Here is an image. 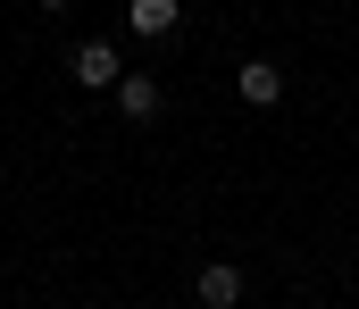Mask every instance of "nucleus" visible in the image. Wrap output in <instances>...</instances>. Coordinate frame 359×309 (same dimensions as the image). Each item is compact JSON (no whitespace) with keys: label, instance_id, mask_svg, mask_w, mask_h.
<instances>
[{"label":"nucleus","instance_id":"obj_1","mask_svg":"<svg viewBox=\"0 0 359 309\" xmlns=\"http://www.w3.org/2000/svg\"><path fill=\"white\" fill-rule=\"evenodd\" d=\"M67 76H76L84 92H117V84H126V67H117V42H76Z\"/></svg>","mask_w":359,"mask_h":309},{"label":"nucleus","instance_id":"obj_2","mask_svg":"<svg viewBox=\"0 0 359 309\" xmlns=\"http://www.w3.org/2000/svg\"><path fill=\"white\" fill-rule=\"evenodd\" d=\"M109 101H117V117H134V125H151V117H159V101H168V92H159V76H142V67H134V76H126V84H117Z\"/></svg>","mask_w":359,"mask_h":309},{"label":"nucleus","instance_id":"obj_3","mask_svg":"<svg viewBox=\"0 0 359 309\" xmlns=\"http://www.w3.org/2000/svg\"><path fill=\"white\" fill-rule=\"evenodd\" d=\"M234 92H243V109H276V101H284V76H276V59H243Z\"/></svg>","mask_w":359,"mask_h":309},{"label":"nucleus","instance_id":"obj_4","mask_svg":"<svg viewBox=\"0 0 359 309\" xmlns=\"http://www.w3.org/2000/svg\"><path fill=\"white\" fill-rule=\"evenodd\" d=\"M192 293H201V309H234V301H243V268H226V259H209V268L192 276Z\"/></svg>","mask_w":359,"mask_h":309},{"label":"nucleus","instance_id":"obj_5","mask_svg":"<svg viewBox=\"0 0 359 309\" xmlns=\"http://www.w3.org/2000/svg\"><path fill=\"white\" fill-rule=\"evenodd\" d=\"M176 0H134V8H126V25H134V42H168V34H176Z\"/></svg>","mask_w":359,"mask_h":309},{"label":"nucleus","instance_id":"obj_6","mask_svg":"<svg viewBox=\"0 0 359 309\" xmlns=\"http://www.w3.org/2000/svg\"><path fill=\"white\" fill-rule=\"evenodd\" d=\"M42 8H67V0H42Z\"/></svg>","mask_w":359,"mask_h":309}]
</instances>
